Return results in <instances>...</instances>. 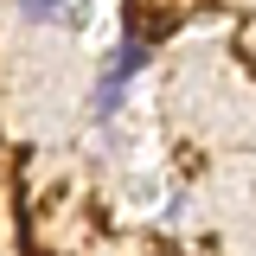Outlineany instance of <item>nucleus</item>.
I'll return each mask as SVG.
<instances>
[{
  "instance_id": "2",
  "label": "nucleus",
  "mask_w": 256,
  "mask_h": 256,
  "mask_svg": "<svg viewBox=\"0 0 256 256\" xmlns=\"http://www.w3.org/2000/svg\"><path fill=\"white\" fill-rule=\"evenodd\" d=\"M141 64H148V45H141V38H128L122 52H116V64H109V77H116V84H134V77H141Z\"/></svg>"
},
{
  "instance_id": "1",
  "label": "nucleus",
  "mask_w": 256,
  "mask_h": 256,
  "mask_svg": "<svg viewBox=\"0 0 256 256\" xmlns=\"http://www.w3.org/2000/svg\"><path fill=\"white\" fill-rule=\"evenodd\" d=\"M32 26H70V0H13Z\"/></svg>"
}]
</instances>
